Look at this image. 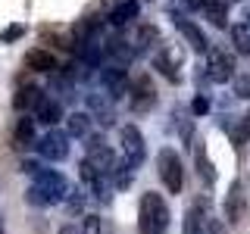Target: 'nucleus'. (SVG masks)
Here are the masks:
<instances>
[{
	"instance_id": "5701e85b",
	"label": "nucleus",
	"mask_w": 250,
	"mask_h": 234,
	"mask_svg": "<svg viewBox=\"0 0 250 234\" xmlns=\"http://www.w3.org/2000/svg\"><path fill=\"white\" fill-rule=\"evenodd\" d=\"M156 69H160V72L166 75L169 81H178V72H175V69H172V62H169L166 57H156Z\"/></svg>"
},
{
	"instance_id": "a878e982",
	"label": "nucleus",
	"mask_w": 250,
	"mask_h": 234,
	"mask_svg": "<svg viewBox=\"0 0 250 234\" xmlns=\"http://www.w3.org/2000/svg\"><path fill=\"white\" fill-rule=\"evenodd\" d=\"M207 109H209L207 97H197V100H194V113H197V116H203V113H207Z\"/></svg>"
},
{
	"instance_id": "c85d7f7f",
	"label": "nucleus",
	"mask_w": 250,
	"mask_h": 234,
	"mask_svg": "<svg viewBox=\"0 0 250 234\" xmlns=\"http://www.w3.org/2000/svg\"><path fill=\"white\" fill-rule=\"evenodd\" d=\"M244 128H247V135H250V113L244 116Z\"/></svg>"
},
{
	"instance_id": "20e7f679",
	"label": "nucleus",
	"mask_w": 250,
	"mask_h": 234,
	"mask_svg": "<svg viewBox=\"0 0 250 234\" xmlns=\"http://www.w3.org/2000/svg\"><path fill=\"white\" fill-rule=\"evenodd\" d=\"M203 75L213 84H225L234 78V53H229L225 47H209L207 50V66H203Z\"/></svg>"
},
{
	"instance_id": "0eeeda50",
	"label": "nucleus",
	"mask_w": 250,
	"mask_h": 234,
	"mask_svg": "<svg viewBox=\"0 0 250 234\" xmlns=\"http://www.w3.org/2000/svg\"><path fill=\"white\" fill-rule=\"evenodd\" d=\"M247 215V194H244V181H231L229 194H225V218L229 225H241Z\"/></svg>"
},
{
	"instance_id": "f8f14e48",
	"label": "nucleus",
	"mask_w": 250,
	"mask_h": 234,
	"mask_svg": "<svg viewBox=\"0 0 250 234\" xmlns=\"http://www.w3.org/2000/svg\"><path fill=\"white\" fill-rule=\"evenodd\" d=\"M207 203H197V206H191L185 213V231L182 234H203V228H207Z\"/></svg>"
},
{
	"instance_id": "6ab92c4d",
	"label": "nucleus",
	"mask_w": 250,
	"mask_h": 234,
	"mask_svg": "<svg viewBox=\"0 0 250 234\" xmlns=\"http://www.w3.org/2000/svg\"><path fill=\"white\" fill-rule=\"evenodd\" d=\"M104 53H106V57H113V59H116V66H122V62H128L131 57H135V50H131V47L125 44L122 38H113V41H106Z\"/></svg>"
},
{
	"instance_id": "4468645a",
	"label": "nucleus",
	"mask_w": 250,
	"mask_h": 234,
	"mask_svg": "<svg viewBox=\"0 0 250 234\" xmlns=\"http://www.w3.org/2000/svg\"><path fill=\"white\" fill-rule=\"evenodd\" d=\"M194 159H197V175L203 178V184L213 187L216 184V169H213V162H209V153H207V144H203V140H200L197 153H194Z\"/></svg>"
},
{
	"instance_id": "f03ea898",
	"label": "nucleus",
	"mask_w": 250,
	"mask_h": 234,
	"mask_svg": "<svg viewBox=\"0 0 250 234\" xmlns=\"http://www.w3.org/2000/svg\"><path fill=\"white\" fill-rule=\"evenodd\" d=\"M169 228V206L160 194L147 191L141 197V206H138V231L141 234H166Z\"/></svg>"
},
{
	"instance_id": "aec40b11",
	"label": "nucleus",
	"mask_w": 250,
	"mask_h": 234,
	"mask_svg": "<svg viewBox=\"0 0 250 234\" xmlns=\"http://www.w3.org/2000/svg\"><path fill=\"white\" fill-rule=\"evenodd\" d=\"M66 128H69V137H88L91 135V116L88 113H72L66 119Z\"/></svg>"
},
{
	"instance_id": "b1692460",
	"label": "nucleus",
	"mask_w": 250,
	"mask_h": 234,
	"mask_svg": "<svg viewBox=\"0 0 250 234\" xmlns=\"http://www.w3.org/2000/svg\"><path fill=\"white\" fill-rule=\"evenodd\" d=\"M82 234H100V215H84Z\"/></svg>"
},
{
	"instance_id": "393cba45",
	"label": "nucleus",
	"mask_w": 250,
	"mask_h": 234,
	"mask_svg": "<svg viewBox=\"0 0 250 234\" xmlns=\"http://www.w3.org/2000/svg\"><path fill=\"white\" fill-rule=\"evenodd\" d=\"M22 35V25H13V28H6L3 35H0V41H13V38H19Z\"/></svg>"
},
{
	"instance_id": "bb28decb",
	"label": "nucleus",
	"mask_w": 250,
	"mask_h": 234,
	"mask_svg": "<svg viewBox=\"0 0 250 234\" xmlns=\"http://www.w3.org/2000/svg\"><path fill=\"white\" fill-rule=\"evenodd\" d=\"M182 3L188 6V10H203V3H207V0H182Z\"/></svg>"
},
{
	"instance_id": "c756f323",
	"label": "nucleus",
	"mask_w": 250,
	"mask_h": 234,
	"mask_svg": "<svg viewBox=\"0 0 250 234\" xmlns=\"http://www.w3.org/2000/svg\"><path fill=\"white\" fill-rule=\"evenodd\" d=\"M60 234H75V228H62V231H60Z\"/></svg>"
},
{
	"instance_id": "a211bd4d",
	"label": "nucleus",
	"mask_w": 250,
	"mask_h": 234,
	"mask_svg": "<svg viewBox=\"0 0 250 234\" xmlns=\"http://www.w3.org/2000/svg\"><path fill=\"white\" fill-rule=\"evenodd\" d=\"M203 13H207V19L213 22L216 28H225V22H229V6H225V0H207V3H203Z\"/></svg>"
},
{
	"instance_id": "9d476101",
	"label": "nucleus",
	"mask_w": 250,
	"mask_h": 234,
	"mask_svg": "<svg viewBox=\"0 0 250 234\" xmlns=\"http://www.w3.org/2000/svg\"><path fill=\"white\" fill-rule=\"evenodd\" d=\"M62 119V106H60V100H53V97H41V103L35 106V122H44V125H57Z\"/></svg>"
},
{
	"instance_id": "7c9ffc66",
	"label": "nucleus",
	"mask_w": 250,
	"mask_h": 234,
	"mask_svg": "<svg viewBox=\"0 0 250 234\" xmlns=\"http://www.w3.org/2000/svg\"><path fill=\"white\" fill-rule=\"evenodd\" d=\"M247 22H250V10H247Z\"/></svg>"
},
{
	"instance_id": "39448f33",
	"label": "nucleus",
	"mask_w": 250,
	"mask_h": 234,
	"mask_svg": "<svg viewBox=\"0 0 250 234\" xmlns=\"http://www.w3.org/2000/svg\"><path fill=\"white\" fill-rule=\"evenodd\" d=\"M119 144H122V162L128 169H138L147 156V147H144V135L135 128V125H122L119 131Z\"/></svg>"
},
{
	"instance_id": "7ed1b4c3",
	"label": "nucleus",
	"mask_w": 250,
	"mask_h": 234,
	"mask_svg": "<svg viewBox=\"0 0 250 234\" xmlns=\"http://www.w3.org/2000/svg\"><path fill=\"white\" fill-rule=\"evenodd\" d=\"M156 172H160V181L166 184L169 194H182L185 187V169H182V159L172 147H163L156 153Z\"/></svg>"
},
{
	"instance_id": "2f4dec72",
	"label": "nucleus",
	"mask_w": 250,
	"mask_h": 234,
	"mask_svg": "<svg viewBox=\"0 0 250 234\" xmlns=\"http://www.w3.org/2000/svg\"><path fill=\"white\" fill-rule=\"evenodd\" d=\"M0 234H3V225H0Z\"/></svg>"
},
{
	"instance_id": "2eb2a0df",
	"label": "nucleus",
	"mask_w": 250,
	"mask_h": 234,
	"mask_svg": "<svg viewBox=\"0 0 250 234\" xmlns=\"http://www.w3.org/2000/svg\"><path fill=\"white\" fill-rule=\"evenodd\" d=\"M131 19H138V0H122L109 10V22L113 25H128Z\"/></svg>"
},
{
	"instance_id": "423d86ee",
	"label": "nucleus",
	"mask_w": 250,
	"mask_h": 234,
	"mask_svg": "<svg viewBox=\"0 0 250 234\" xmlns=\"http://www.w3.org/2000/svg\"><path fill=\"white\" fill-rule=\"evenodd\" d=\"M35 147H38V153L44 156V159H50V162H62L69 156V135L66 131H47V135L41 140H35Z\"/></svg>"
},
{
	"instance_id": "1a4fd4ad",
	"label": "nucleus",
	"mask_w": 250,
	"mask_h": 234,
	"mask_svg": "<svg viewBox=\"0 0 250 234\" xmlns=\"http://www.w3.org/2000/svg\"><path fill=\"white\" fill-rule=\"evenodd\" d=\"M172 22H175V28L182 31V38L194 47V50H200V53H207V50H209V41H207V35L200 31V25H194L191 19H185V16H182V13H175V10H172Z\"/></svg>"
},
{
	"instance_id": "4be33fe9",
	"label": "nucleus",
	"mask_w": 250,
	"mask_h": 234,
	"mask_svg": "<svg viewBox=\"0 0 250 234\" xmlns=\"http://www.w3.org/2000/svg\"><path fill=\"white\" fill-rule=\"evenodd\" d=\"M131 94H135V109H141V106H150L153 103V84L147 81V78H138L135 81V88H131Z\"/></svg>"
},
{
	"instance_id": "cd10ccee",
	"label": "nucleus",
	"mask_w": 250,
	"mask_h": 234,
	"mask_svg": "<svg viewBox=\"0 0 250 234\" xmlns=\"http://www.w3.org/2000/svg\"><path fill=\"white\" fill-rule=\"evenodd\" d=\"M238 94H241V97H250V81H247V78L238 81Z\"/></svg>"
},
{
	"instance_id": "f3484780",
	"label": "nucleus",
	"mask_w": 250,
	"mask_h": 234,
	"mask_svg": "<svg viewBox=\"0 0 250 234\" xmlns=\"http://www.w3.org/2000/svg\"><path fill=\"white\" fill-rule=\"evenodd\" d=\"M35 119H19L16 122V131H13V144L16 147H31L35 144Z\"/></svg>"
},
{
	"instance_id": "f257e3e1",
	"label": "nucleus",
	"mask_w": 250,
	"mask_h": 234,
	"mask_svg": "<svg viewBox=\"0 0 250 234\" xmlns=\"http://www.w3.org/2000/svg\"><path fill=\"white\" fill-rule=\"evenodd\" d=\"M35 184L28 187V203L31 206H53V203H62L69 194V181L53 169H38L35 175Z\"/></svg>"
},
{
	"instance_id": "412c9836",
	"label": "nucleus",
	"mask_w": 250,
	"mask_h": 234,
	"mask_svg": "<svg viewBox=\"0 0 250 234\" xmlns=\"http://www.w3.org/2000/svg\"><path fill=\"white\" fill-rule=\"evenodd\" d=\"M231 44L238 53H250V22H234L231 25Z\"/></svg>"
},
{
	"instance_id": "6e6552de",
	"label": "nucleus",
	"mask_w": 250,
	"mask_h": 234,
	"mask_svg": "<svg viewBox=\"0 0 250 234\" xmlns=\"http://www.w3.org/2000/svg\"><path fill=\"white\" fill-rule=\"evenodd\" d=\"M100 84H104V94H106L109 100H119L122 94H128V75H125L122 66L100 69Z\"/></svg>"
},
{
	"instance_id": "ddd939ff",
	"label": "nucleus",
	"mask_w": 250,
	"mask_h": 234,
	"mask_svg": "<svg viewBox=\"0 0 250 234\" xmlns=\"http://www.w3.org/2000/svg\"><path fill=\"white\" fill-rule=\"evenodd\" d=\"M41 97H44V91H41V88H35V84H25V88L16 91L13 106L19 109V113H25V109H35L38 103H41Z\"/></svg>"
},
{
	"instance_id": "9b49d317",
	"label": "nucleus",
	"mask_w": 250,
	"mask_h": 234,
	"mask_svg": "<svg viewBox=\"0 0 250 234\" xmlns=\"http://www.w3.org/2000/svg\"><path fill=\"white\" fill-rule=\"evenodd\" d=\"M25 66L35 69V72H57V57H53L50 50H41V47H35V50L25 53Z\"/></svg>"
},
{
	"instance_id": "dca6fc26",
	"label": "nucleus",
	"mask_w": 250,
	"mask_h": 234,
	"mask_svg": "<svg viewBox=\"0 0 250 234\" xmlns=\"http://www.w3.org/2000/svg\"><path fill=\"white\" fill-rule=\"evenodd\" d=\"M88 106L100 122H113V100L106 94H88Z\"/></svg>"
}]
</instances>
